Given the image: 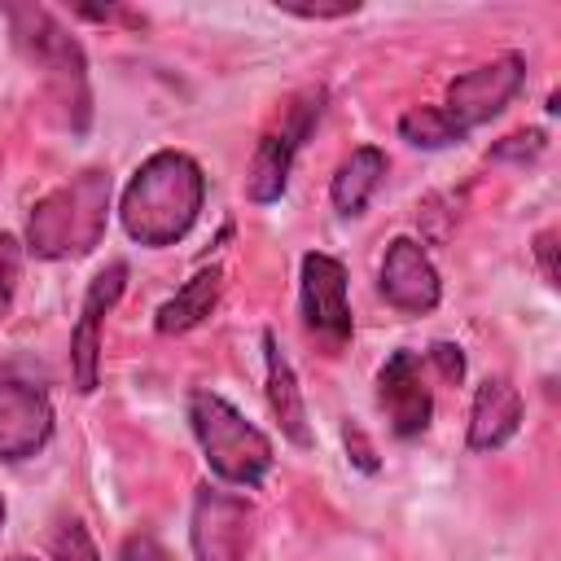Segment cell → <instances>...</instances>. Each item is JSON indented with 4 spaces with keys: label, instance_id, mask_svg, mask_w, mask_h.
<instances>
[{
    "label": "cell",
    "instance_id": "obj_7",
    "mask_svg": "<svg viewBox=\"0 0 561 561\" xmlns=\"http://www.w3.org/2000/svg\"><path fill=\"white\" fill-rule=\"evenodd\" d=\"M188 543L197 561H254L259 557L254 504L219 486H197L193 517H188Z\"/></svg>",
    "mask_w": 561,
    "mask_h": 561
},
{
    "label": "cell",
    "instance_id": "obj_27",
    "mask_svg": "<svg viewBox=\"0 0 561 561\" xmlns=\"http://www.w3.org/2000/svg\"><path fill=\"white\" fill-rule=\"evenodd\" d=\"M13 561H31V557H13Z\"/></svg>",
    "mask_w": 561,
    "mask_h": 561
},
{
    "label": "cell",
    "instance_id": "obj_6",
    "mask_svg": "<svg viewBox=\"0 0 561 561\" xmlns=\"http://www.w3.org/2000/svg\"><path fill=\"white\" fill-rule=\"evenodd\" d=\"M298 316H302V329L324 346V355H337L355 337L342 259H333L324 250L302 254V263H298Z\"/></svg>",
    "mask_w": 561,
    "mask_h": 561
},
{
    "label": "cell",
    "instance_id": "obj_15",
    "mask_svg": "<svg viewBox=\"0 0 561 561\" xmlns=\"http://www.w3.org/2000/svg\"><path fill=\"white\" fill-rule=\"evenodd\" d=\"M219 294H224V267H219V263L197 267V272L153 311V329H158L162 337H175V333L197 329V324L210 320V311L219 307Z\"/></svg>",
    "mask_w": 561,
    "mask_h": 561
},
{
    "label": "cell",
    "instance_id": "obj_19",
    "mask_svg": "<svg viewBox=\"0 0 561 561\" xmlns=\"http://www.w3.org/2000/svg\"><path fill=\"white\" fill-rule=\"evenodd\" d=\"M22 241L13 232H0V320L9 316L13 307V294H18V280H22Z\"/></svg>",
    "mask_w": 561,
    "mask_h": 561
},
{
    "label": "cell",
    "instance_id": "obj_4",
    "mask_svg": "<svg viewBox=\"0 0 561 561\" xmlns=\"http://www.w3.org/2000/svg\"><path fill=\"white\" fill-rule=\"evenodd\" d=\"M188 430L202 447V460L206 469L224 482V486H237V491H254L267 473H272V438L245 421L224 394L215 390H188Z\"/></svg>",
    "mask_w": 561,
    "mask_h": 561
},
{
    "label": "cell",
    "instance_id": "obj_22",
    "mask_svg": "<svg viewBox=\"0 0 561 561\" xmlns=\"http://www.w3.org/2000/svg\"><path fill=\"white\" fill-rule=\"evenodd\" d=\"M425 364H434L443 381H460V377H465V355H460V346H451V342H434V346L425 351Z\"/></svg>",
    "mask_w": 561,
    "mask_h": 561
},
{
    "label": "cell",
    "instance_id": "obj_20",
    "mask_svg": "<svg viewBox=\"0 0 561 561\" xmlns=\"http://www.w3.org/2000/svg\"><path fill=\"white\" fill-rule=\"evenodd\" d=\"M543 145H548V136H543L539 127H526V131L504 136V140L491 149V158H500V162H530V158L543 153Z\"/></svg>",
    "mask_w": 561,
    "mask_h": 561
},
{
    "label": "cell",
    "instance_id": "obj_2",
    "mask_svg": "<svg viewBox=\"0 0 561 561\" xmlns=\"http://www.w3.org/2000/svg\"><path fill=\"white\" fill-rule=\"evenodd\" d=\"M4 18H9V31H13L18 53L35 66L48 101L57 105V114L66 118V127L75 136H83L88 123H92V83H88L83 44L57 22V13L39 9V4H9Z\"/></svg>",
    "mask_w": 561,
    "mask_h": 561
},
{
    "label": "cell",
    "instance_id": "obj_1",
    "mask_svg": "<svg viewBox=\"0 0 561 561\" xmlns=\"http://www.w3.org/2000/svg\"><path fill=\"white\" fill-rule=\"evenodd\" d=\"M206 202V175L202 162L184 149H158L149 153L118 197L123 232L145 250H167L188 237Z\"/></svg>",
    "mask_w": 561,
    "mask_h": 561
},
{
    "label": "cell",
    "instance_id": "obj_10",
    "mask_svg": "<svg viewBox=\"0 0 561 561\" xmlns=\"http://www.w3.org/2000/svg\"><path fill=\"white\" fill-rule=\"evenodd\" d=\"M123 289H127V263L123 259H110L88 280V294H83V307H79V320L70 333V377H75L79 394H92L101 386V324L114 311V302L123 298Z\"/></svg>",
    "mask_w": 561,
    "mask_h": 561
},
{
    "label": "cell",
    "instance_id": "obj_12",
    "mask_svg": "<svg viewBox=\"0 0 561 561\" xmlns=\"http://www.w3.org/2000/svg\"><path fill=\"white\" fill-rule=\"evenodd\" d=\"M377 289L381 298L403 311V316H425L438 307L443 298V280H438V267L430 263L425 245L412 241V237H394L381 254V267H377Z\"/></svg>",
    "mask_w": 561,
    "mask_h": 561
},
{
    "label": "cell",
    "instance_id": "obj_13",
    "mask_svg": "<svg viewBox=\"0 0 561 561\" xmlns=\"http://www.w3.org/2000/svg\"><path fill=\"white\" fill-rule=\"evenodd\" d=\"M522 416H526L522 390L508 377H486L469 403V434H465L469 451H500L522 430Z\"/></svg>",
    "mask_w": 561,
    "mask_h": 561
},
{
    "label": "cell",
    "instance_id": "obj_21",
    "mask_svg": "<svg viewBox=\"0 0 561 561\" xmlns=\"http://www.w3.org/2000/svg\"><path fill=\"white\" fill-rule=\"evenodd\" d=\"M118 561H175L153 535H145V530H136V535H127L123 543H118Z\"/></svg>",
    "mask_w": 561,
    "mask_h": 561
},
{
    "label": "cell",
    "instance_id": "obj_9",
    "mask_svg": "<svg viewBox=\"0 0 561 561\" xmlns=\"http://www.w3.org/2000/svg\"><path fill=\"white\" fill-rule=\"evenodd\" d=\"M377 403L386 412V425L394 438H421L434 421V390L425 381V355L421 351H390L377 368Z\"/></svg>",
    "mask_w": 561,
    "mask_h": 561
},
{
    "label": "cell",
    "instance_id": "obj_17",
    "mask_svg": "<svg viewBox=\"0 0 561 561\" xmlns=\"http://www.w3.org/2000/svg\"><path fill=\"white\" fill-rule=\"evenodd\" d=\"M399 136L416 149H447V145H460L456 131L447 127V118L438 114V105H412L403 118H399Z\"/></svg>",
    "mask_w": 561,
    "mask_h": 561
},
{
    "label": "cell",
    "instance_id": "obj_26",
    "mask_svg": "<svg viewBox=\"0 0 561 561\" xmlns=\"http://www.w3.org/2000/svg\"><path fill=\"white\" fill-rule=\"evenodd\" d=\"M0 526H4V495H0Z\"/></svg>",
    "mask_w": 561,
    "mask_h": 561
},
{
    "label": "cell",
    "instance_id": "obj_5",
    "mask_svg": "<svg viewBox=\"0 0 561 561\" xmlns=\"http://www.w3.org/2000/svg\"><path fill=\"white\" fill-rule=\"evenodd\" d=\"M324 101H329V88L324 83L294 92L289 105L280 110V123L259 140V149L250 158V171H245V197L254 206H272V202L285 197L294 158L307 145V136L316 131V123L324 118Z\"/></svg>",
    "mask_w": 561,
    "mask_h": 561
},
{
    "label": "cell",
    "instance_id": "obj_11",
    "mask_svg": "<svg viewBox=\"0 0 561 561\" xmlns=\"http://www.w3.org/2000/svg\"><path fill=\"white\" fill-rule=\"evenodd\" d=\"M53 399L26 377H0V460L22 465L53 438Z\"/></svg>",
    "mask_w": 561,
    "mask_h": 561
},
{
    "label": "cell",
    "instance_id": "obj_8",
    "mask_svg": "<svg viewBox=\"0 0 561 561\" xmlns=\"http://www.w3.org/2000/svg\"><path fill=\"white\" fill-rule=\"evenodd\" d=\"M522 83H526V57L522 53H500L495 61H482V66L456 75L447 83V96H443L438 114L447 118L456 140H465L473 127L500 118L504 105L522 92Z\"/></svg>",
    "mask_w": 561,
    "mask_h": 561
},
{
    "label": "cell",
    "instance_id": "obj_3",
    "mask_svg": "<svg viewBox=\"0 0 561 561\" xmlns=\"http://www.w3.org/2000/svg\"><path fill=\"white\" fill-rule=\"evenodd\" d=\"M110 193L114 184H110V171L101 167H88L66 184L48 188L26 215V254L44 263L92 254L110 224Z\"/></svg>",
    "mask_w": 561,
    "mask_h": 561
},
{
    "label": "cell",
    "instance_id": "obj_14",
    "mask_svg": "<svg viewBox=\"0 0 561 561\" xmlns=\"http://www.w3.org/2000/svg\"><path fill=\"white\" fill-rule=\"evenodd\" d=\"M263 364H267V408L272 416L280 421V434L294 443V447H311L316 434H311V421H307V403H302V386L294 377V364L289 355L280 351L276 333L263 329Z\"/></svg>",
    "mask_w": 561,
    "mask_h": 561
},
{
    "label": "cell",
    "instance_id": "obj_18",
    "mask_svg": "<svg viewBox=\"0 0 561 561\" xmlns=\"http://www.w3.org/2000/svg\"><path fill=\"white\" fill-rule=\"evenodd\" d=\"M48 561H101V552H96L88 526H79V522H61V526L53 530Z\"/></svg>",
    "mask_w": 561,
    "mask_h": 561
},
{
    "label": "cell",
    "instance_id": "obj_24",
    "mask_svg": "<svg viewBox=\"0 0 561 561\" xmlns=\"http://www.w3.org/2000/svg\"><path fill=\"white\" fill-rule=\"evenodd\" d=\"M285 13H294V18H307V22H316V18H346V13H355L359 4H333V9H320V4H280Z\"/></svg>",
    "mask_w": 561,
    "mask_h": 561
},
{
    "label": "cell",
    "instance_id": "obj_23",
    "mask_svg": "<svg viewBox=\"0 0 561 561\" xmlns=\"http://www.w3.org/2000/svg\"><path fill=\"white\" fill-rule=\"evenodd\" d=\"M535 263H539V276L548 280V285H557V267H552V254H557V232L552 228H543L539 237H535Z\"/></svg>",
    "mask_w": 561,
    "mask_h": 561
},
{
    "label": "cell",
    "instance_id": "obj_25",
    "mask_svg": "<svg viewBox=\"0 0 561 561\" xmlns=\"http://www.w3.org/2000/svg\"><path fill=\"white\" fill-rule=\"evenodd\" d=\"M346 438H355V460H359V469H377V460H373V451H368V443H364V434H359V425H346Z\"/></svg>",
    "mask_w": 561,
    "mask_h": 561
},
{
    "label": "cell",
    "instance_id": "obj_16",
    "mask_svg": "<svg viewBox=\"0 0 561 561\" xmlns=\"http://www.w3.org/2000/svg\"><path fill=\"white\" fill-rule=\"evenodd\" d=\"M386 149L377 145H359L342 158V167L333 171V184H329V202L337 215H364V206L373 202V193L381 188L386 180Z\"/></svg>",
    "mask_w": 561,
    "mask_h": 561
}]
</instances>
